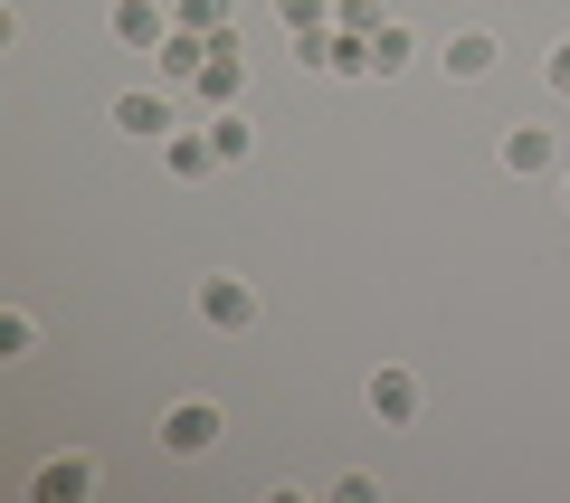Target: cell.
Segmentation results:
<instances>
[{
	"instance_id": "8fae6325",
	"label": "cell",
	"mask_w": 570,
	"mask_h": 503,
	"mask_svg": "<svg viewBox=\"0 0 570 503\" xmlns=\"http://www.w3.org/2000/svg\"><path fill=\"white\" fill-rule=\"evenodd\" d=\"M163 152H171V171H181V181H200L209 161H219V142H209V134H163Z\"/></svg>"
},
{
	"instance_id": "7c38bea8",
	"label": "cell",
	"mask_w": 570,
	"mask_h": 503,
	"mask_svg": "<svg viewBox=\"0 0 570 503\" xmlns=\"http://www.w3.org/2000/svg\"><path fill=\"white\" fill-rule=\"evenodd\" d=\"M209 142H219V161H247V152H257V134H247L238 105H219V115H209Z\"/></svg>"
},
{
	"instance_id": "e0dca14e",
	"label": "cell",
	"mask_w": 570,
	"mask_h": 503,
	"mask_svg": "<svg viewBox=\"0 0 570 503\" xmlns=\"http://www.w3.org/2000/svg\"><path fill=\"white\" fill-rule=\"evenodd\" d=\"M561 200H570V181H561Z\"/></svg>"
},
{
	"instance_id": "9c48e42d",
	"label": "cell",
	"mask_w": 570,
	"mask_h": 503,
	"mask_svg": "<svg viewBox=\"0 0 570 503\" xmlns=\"http://www.w3.org/2000/svg\"><path fill=\"white\" fill-rule=\"evenodd\" d=\"M29 484H39L48 503H67V494H96V465H86V456H48L39 475H29Z\"/></svg>"
},
{
	"instance_id": "30bf717a",
	"label": "cell",
	"mask_w": 570,
	"mask_h": 503,
	"mask_svg": "<svg viewBox=\"0 0 570 503\" xmlns=\"http://www.w3.org/2000/svg\"><path fill=\"white\" fill-rule=\"evenodd\" d=\"M409 48H419V39H409L400 20H381V29H371V77H400V67H409Z\"/></svg>"
},
{
	"instance_id": "5bb4252c",
	"label": "cell",
	"mask_w": 570,
	"mask_h": 503,
	"mask_svg": "<svg viewBox=\"0 0 570 503\" xmlns=\"http://www.w3.org/2000/svg\"><path fill=\"white\" fill-rule=\"evenodd\" d=\"M171 20H181V29H200V39H219V29H228V0H181Z\"/></svg>"
},
{
	"instance_id": "9a60e30c",
	"label": "cell",
	"mask_w": 570,
	"mask_h": 503,
	"mask_svg": "<svg viewBox=\"0 0 570 503\" xmlns=\"http://www.w3.org/2000/svg\"><path fill=\"white\" fill-rule=\"evenodd\" d=\"M276 20L295 29V39H305V29H324V0H276Z\"/></svg>"
},
{
	"instance_id": "8992f818",
	"label": "cell",
	"mask_w": 570,
	"mask_h": 503,
	"mask_svg": "<svg viewBox=\"0 0 570 503\" xmlns=\"http://www.w3.org/2000/svg\"><path fill=\"white\" fill-rule=\"evenodd\" d=\"M238 77H247V67H238V29H219V39H209V58H200V77H190V86H200L209 105H238Z\"/></svg>"
},
{
	"instance_id": "5b68a950",
	"label": "cell",
	"mask_w": 570,
	"mask_h": 503,
	"mask_svg": "<svg viewBox=\"0 0 570 503\" xmlns=\"http://www.w3.org/2000/svg\"><path fill=\"white\" fill-rule=\"evenodd\" d=\"M362 408H371L381 427H409V418H419V381H409V371H371Z\"/></svg>"
},
{
	"instance_id": "2e32d148",
	"label": "cell",
	"mask_w": 570,
	"mask_h": 503,
	"mask_svg": "<svg viewBox=\"0 0 570 503\" xmlns=\"http://www.w3.org/2000/svg\"><path fill=\"white\" fill-rule=\"evenodd\" d=\"M542 77H551V96H570V39H551V58H542Z\"/></svg>"
},
{
	"instance_id": "4fadbf2b",
	"label": "cell",
	"mask_w": 570,
	"mask_h": 503,
	"mask_svg": "<svg viewBox=\"0 0 570 503\" xmlns=\"http://www.w3.org/2000/svg\"><path fill=\"white\" fill-rule=\"evenodd\" d=\"M29 343H39V323L10 304V314H0V362H29Z\"/></svg>"
},
{
	"instance_id": "ba28073f",
	"label": "cell",
	"mask_w": 570,
	"mask_h": 503,
	"mask_svg": "<svg viewBox=\"0 0 570 503\" xmlns=\"http://www.w3.org/2000/svg\"><path fill=\"white\" fill-rule=\"evenodd\" d=\"M115 134L163 142V134H171V96H115Z\"/></svg>"
},
{
	"instance_id": "7a4b0ae2",
	"label": "cell",
	"mask_w": 570,
	"mask_h": 503,
	"mask_svg": "<svg viewBox=\"0 0 570 503\" xmlns=\"http://www.w3.org/2000/svg\"><path fill=\"white\" fill-rule=\"evenodd\" d=\"M200 323L247 333V323H257V285H247V276H200Z\"/></svg>"
},
{
	"instance_id": "6da1fadb",
	"label": "cell",
	"mask_w": 570,
	"mask_h": 503,
	"mask_svg": "<svg viewBox=\"0 0 570 503\" xmlns=\"http://www.w3.org/2000/svg\"><path fill=\"white\" fill-rule=\"evenodd\" d=\"M163 446L171 456H209V446H219V408L209 400H171L163 408Z\"/></svg>"
},
{
	"instance_id": "52a82bcc",
	"label": "cell",
	"mask_w": 570,
	"mask_h": 503,
	"mask_svg": "<svg viewBox=\"0 0 570 503\" xmlns=\"http://www.w3.org/2000/svg\"><path fill=\"white\" fill-rule=\"evenodd\" d=\"M115 39L124 48H163L171 39V10H163V0H115Z\"/></svg>"
},
{
	"instance_id": "3957f363",
	"label": "cell",
	"mask_w": 570,
	"mask_h": 503,
	"mask_svg": "<svg viewBox=\"0 0 570 503\" xmlns=\"http://www.w3.org/2000/svg\"><path fill=\"white\" fill-rule=\"evenodd\" d=\"M551 161H561V142H551V124H504V171H523V181H542Z\"/></svg>"
},
{
	"instance_id": "277c9868",
	"label": "cell",
	"mask_w": 570,
	"mask_h": 503,
	"mask_svg": "<svg viewBox=\"0 0 570 503\" xmlns=\"http://www.w3.org/2000/svg\"><path fill=\"white\" fill-rule=\"evenodd\" d=\"M494 58H504V48H494V29H456V39L438 48V67H448L456 86H475V77H494Z\"/></svg>"
}]
</instances>
